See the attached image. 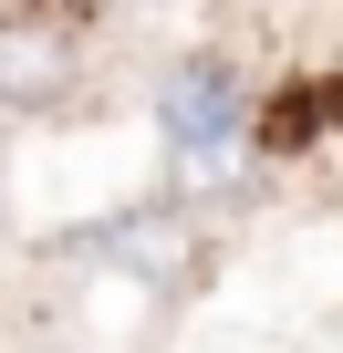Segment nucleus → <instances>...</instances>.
<instances>
[{
    "label": "nucleus",
    "mask_w": 343,
    "mask_h": 353,
    "mask_svg": "<svg viewBox=\"0 0 343 353\" xmlns=\"http://www.w3.org/2000/svg\"><path fill=\"white\" fill-rule=\"evenodd\" d=\"M84 94V42L52 11H0V114H52Z\"/></svg>",
    "instance_id": "f257e3e1"
},
{
    "label": "nucleus",
    "mask_w": 343,
    "mask_h": 353,
    "mask_svg": "<svg viewBox=\"0 0 343 353\" xmlns=\"http://www.w3.org/2000/svg\"><path fill=\"white\" fill-rule=\"evenodd\" d=\"M84 250H94L104 270L146 281V291H188V270H198V219H188V198H166L156 219H104Z\"/></svg>",
    "instance_id": "f03ea898"
},
{
    "label": "nucleus",
    "mask_w": 343,
    "mask_h": 353,
    "mask_svg": "<svg viewBox=\"0 0 343 353\" xmlns=\"http://www.w3.org/2000/svg\"><path fill=\"white\" fill-rule=\"evenodd\" d=\"M156 125H166V135H219V125H250V83H239V63L188 52L177 73L156 83Z\"/></svg>",
    "instance_id": "7ed1b4c3"
},
{
    "label": "nucleus",
    "mask_w": 343,
    "mask_h": 353,
    "mask_svg": "<svg viewBox=\"0 0 343 353\" xmlns=\"http://www.w3.org/2000/svg\"><path fill=\"white\" fill-rule=\"evenodd\" d=\"M250 176V125H219V135H166V198H229Z\"/></svg>",
    "instance_id": "20e7f679"
},
{
    "label": "nucleus",
    "mask_w": 343,
    "mask_h": 353,
    "mask_svg": "<svg viewBox=\"0 0 343 353\" xmlns=\"http://www.w3.org/2000/svg\"><path fill=\"white\" fill-rule=\"evenodd\" d=\"M135 11H146V0H135Z\"/></svg>",
    "instance_id": "39448f33"
}]
</instances>
